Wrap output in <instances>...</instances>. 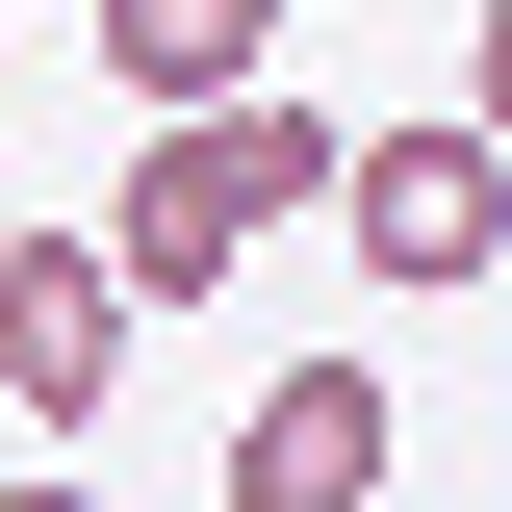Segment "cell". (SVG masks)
Here are the masks:
<instances>
[{"label": "cell", "instance_id": "cell-3", "mask_svg": "<svg viewBox=\"0 0 512 512\" xmlns=\"http://www.w3.org/2000/svg\"><path fill=\"white\" fill-rule=\"evenodd\" d=\"M128 282H103V231H26V205H0V410H26V436H77V410H128Z\"/></svg>", "mask_w": 512, "mask_h": 512}, {"label": "cell", "instance_id": "cell-6", "mask_svg": "<svg viewBox=\"0 0 512 512\" xmlns=\"http://www.w3.org/2000/svg\"><path fill=\"white\" fill-rule=\"evenodd\" d=\"M461 128H487V154H512V0H487V103H461Z\"/></svg>", "mask_w": 512, "mask_h": 512}, {"label": "cell", "instance_id": "cell-2", "mask_svg": "<svg viewBox=\"0 0 512 512\" xmlns=\"http://www.w3.org/2000/svg\"><path fill=\"white\" fill-rule=\"evenodd\" d=\"M333 231H359V282H384V308H436V282H487V256H512V154H487L461 103L333 128Z\"/></svg>", "mask_w": 512, "mask_h": 512}, {"label": "cell", "instance_id": "cell-5", "mask_svg": "<svg viewBox=\"0 0 512 512\" xmlns=\"http://www.w3.org/2000/svg\"><path fill=\"white\" fill-rule=\"evenodd\" d=\"M77 26H103V77L154 128H180V103H256V52H282V0H77Z\"/></svg>", "mask_w": 512, "mask_h": 512}, {"label": "cell", "instance_id": "cell-4", "mask_svg": "<svg viewBox=\"0 0 512 512\" xmlns=\"http://www.w3.org/2000/svg\"><path fill=\"white\" fill-rule=\"evenodd\" d=\"M231 512H384V384L359 359H282L231 410Z\"/></svg>", "mask_w": 512, "mask_h": 512}, {"label": "cell", "instance_id": "cell-1", "mask_svg": "<svg viewBox=\"0 0 512 512\" xmlns=\"http://www.w3.org/2000/svg\"><path fill=\"white\" fill-rule=\"evenodd\" d=\"M282 205H333V128L282 103V77H256V103H180L154 154H128V205H103V282H128V308H205Z\"/></svg>", "mask_w": 512, "mask_h": 512}, {"label": "cell", "instance_id": "cell-7", "mask_svg": "<svg viewBox=\"0 0 512 512\" xmlns=\"http://www.w3.org/2000/svg\"><path fill=\"white\" fill-rule=\"evenodd\" d=\"M0 512H103V487H77V461H26V487H0Z\"/></svg>", "mask_w": 512, "mask_h": 512}]
</instances>
